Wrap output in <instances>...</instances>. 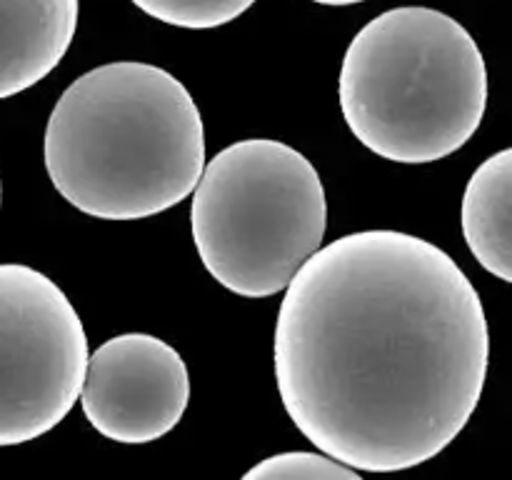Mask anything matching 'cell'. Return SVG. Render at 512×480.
Listing matches in <instances>:
<instances>
[{
  "mask_svg": "<svg viewBox=\"0 0 512 480\" xmlns=\"http://www.w3.org/2000/svg\"><path fill=\"white\" fill-rule=\"evenodd\" d=\"M275 380L295 428L368 473L433 460L473 418L490 333L468 275L400 230L318 248L285 285Z\"/></svg>",
  "mask_w": 512,
  "mask_h": 480,
  "instance_id": "6da1fadb",
  "label": "cell"
},
{
  "mask_svg": "<svg viewBox=\"0 0 512 480\" xmlns=\"http://www.w3.org/2000/svg\"><path fill=\"white\" fill-rule=\"evenodd\" d=\"M205 128L193 95L168 70L118 60L65 88L45 125V170L73 208L143 220L193 193Z\"/></svg>",
  "mask_w": 512,
  "mask_h": 480,
  "instance_id": "7a4b0ae2",
  "label": "cell"
},
{
  "mask_svg": "<svg viewBox=\"0 0 512 480\" xmlns=\"http://www.w3.org/2000/svg\"><path fill=\"white\" fill-rule=\"evenodd\" d=\"M338 93L365 148L393 163H435L478 133L488 68L458 20L405 5L360 28L345 50Z\"/></svg>",
  "mask_w": 512,
  "mask_h": 480,
  "instance_id": "3957f363",
  "label": "cell"
},
{
  "mask_svg": "<svg viewBox=\"0 0 512 480\" xmlns=\"http://www.w3.org/2000/svg\"><path fill=\"white\" fill-rule=\"evenodd\" d=\"M190 228L205 270L230 293L270 298L323 245L328 200L293 145L238 140L203 165Z\"/></svg>",
  "mask_w": 512,
  "mask_h": 480,
  "instance_id": "277c9868",
  "label": "cell"
},
{
  "mask_svg": "<svg viewBox=\"0 0 512 480\" xmlns=\"http://www.w3.org/2000/svg\"><path fill=\"white\" fill-rule=\"evenodd\" d=\"M88 355L68 295L30 265L0 263V448L40 438L73 410Z\"/></svg>",
  "mask_w": 512,
  "mask_h": 480,
  "instance_id": "5b68a950",
  "label": "cell"
},
{
  "mask_svg": "<svg viewBox=\"0 0 512 480\" xmlns=\"http://www.w3.org/2000/svg\"><path fill=\"white\" fill-rule=\"evenodd\" d=\"M78 398L88 423L108 440L153 443L168 435L188 408V365L155 335H115L88 355Z\"/></svg>",
  "mask_w": 512,
  "mask_h": 480,
  "instance_id": "8992f818",
  "label": "cell"
},
{
  "mask_svg": "<svg viewBox=\"0 0 512 480\" xmlns=\"http://www.w3.org/2000/svg\"><path fill=\"white\" fill-rule=\"evenodd\" d=\"M78 28V0H0V100L48 78Z\"/></svg>",
  "mask_w": 512,
  "mask_h": 480,
  "instance_id": "52a82bcc",
  "label": "cell"
},
{
  "mask_svg": "<svg viewBox=\"0 0 512 480\" xmlns=\"http://www.w3.org/2000/svg\"><path fill=\"white\" fill-rule=\"evenodd\" d=\"M512 150L490 155L463 195V235L475 260L503 283L512 280Z\"/></svg>",
  "mask_w": 512,
  "mask_h": 480,
  "instance_id": "ba28073f",
  "label": "cell"
},
{
  "mask_svg": "<svg viewBox=\"0 0 512 480\" xmlns=\"http://www.w3.org/2000/svg\"><path fill=\"white\" fill-rule=\"evenodd\" d=\"M255 0H133L143 13L175 28L208 30L240 18Z\"/></svg>",
  "mask_w": 512,
  "mask_h": 480,
  "instance_id": "9c48e42d",
  "label": "cell"
},
{
  "mask_svg": "<svg viewBox=\"0 0 512 480\" xmlns=\"http://www.w3.org/2000/svg\"><path fill=\"white\" fill-rule=\"evenodd\" d=\"M360 473L330 455L305 453H280L273 458L260 460L255 468L245 473V480H358Z\"/></svg>",
  "mask_w": 512,
  "mask_h": 480,
  "instance_id": "30bf717a",
  "label": "cell"
},
{
  "mask_svg": "<svg viewBox=\"0 0 512 480\" xmlns=\"http://www.w3.org/2000/svg\"><path fill=\"white\" fill-rule=\"evenodd\" d=\"M318 5H355V3H365V0H313Z\"/></svg>",
  "mask_w": 512,
  "mask_h": 480,
  "instance_id": "8fae6325",
  "label": "cell"
},
{
  "mask_svg": "<svg viewBox=\"0 0 512 480\" xmlns=\"http://www.w3.org/2000/svg\"><path fill=\"white\" fill-rule=\"evenodd\" d=\"M0 200H3V185H0Z\"/></svg>",
  "mask_w": 512,
  "mask_h": 480,
  "instance_id": "7c38bea8",
  "label": "cell"
}]
</instances>
